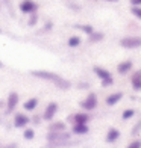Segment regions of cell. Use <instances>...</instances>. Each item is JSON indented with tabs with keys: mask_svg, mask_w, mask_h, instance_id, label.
<instances>
[{
	"mask_svg": "<svg viewBox=\"0 0 141 148\" xmlns=\"http://www.w3.org/2000/svg\"><path fill=\"white\" fill-rule=\"evenodd\" d=\"M129 3L132 6H141V0H129Z\"/></svg>",
	"mask_w": 141,
	"mask_h": 148,
	"instance_id": "83f0119b",
	"label": "cell"
},
{
	"mask_svg": "<svg viewBox=\"0 0 141 148\" xmlns=\"http://www.w3.org/2000/svg\"><path fill=\"white\" fill-rule=\"evenodd\" d=\"M0 148H2V144H0Z\"/></svg>",
	"mask_w": 141,
	"mask_h": 148,
	"instance_id": "e575fe53",
	"label": "cell"
},
{
	"mask_svg": "<svg viewBox=\"0 0 141 148\" xmlns=\"http://www.w3.org/2000/svg\"><path fill=\"white\" fill-rule=\"evenodd\" d=\"M122 98H123V92H112V94H109L108 97H106V100H105V103L108 104V106H115L117 103H120L122 101Z\"/></svg>",
	"mask_w": 141,
	"mask_h": 148,
	"instance_id": "8fae6325",
	"label": "cell"
},
{
	"mask_svg": "<svg viewBox=\"0 0 141 148\" xmlns=\"http://www.w3.org/2000/svg\"><path fill=\"white\" fill-rule=\"evenodd\" d=\"M37 106H38V98H35V97L29 98L28 101H24V109L26 110H33Z\"/></svg>",
	"mask_w": 141,
	"mask_h": 148,
	"instance_id": "d6986e66",
	"label": "cell"
},
{
	"mask_svg": "<svg viewBox=\"0 0 141 148\" xmlns=\"http://www.w3.org/2000/svg\"><path fill=\"white\" fill-rule=\"evenodd\" d=\"M127 148H141V140H138V139L132 140V142L127 145Z\"/></svg>",
	"mask_w": 141,
	"mask_h": 148,
	"instance_id": "484cf974",
	"label": "cell"
},
{
	"mask_svg": "<svg viewBox=\"0 0 141 148\" xmlns=\"http://www.w3.org/2000/svg\"><path fill=\"white\" fill-rule=\"evenodd\" d=\"M131 14L135 18L141 20V6H131Z\"/></svg>",
	"mask_w": 141,
	"mask_h": 148,
	"instance_id": "44dd1931",
	"label": "cell"
},
{
	"mask_svg": "<svg viewBox=\"0 0 141 148\" xmlns=\"http://www.w3.org/2000/svg\"><path fill=\"white\" fill-rule=\"evenodd\" d=\"M56 112H58V103L50 101L49 104L46 106V109H44L43 119H46V121H52V119H53V116L56 115Z\"/></svg>",
	"mask_w": 141,
	"mask_h": 148,
	"instance_id": "52a82bcc",
	"label": "cell"
},
{
	"mask_svg": "<svg viewBox=\"0 0 141 148\" xmlns=\"http://www.w3.org/2000/svg\"><path fill=\"white\" fill-rule=\"evenodd\" d=\"M118 138H120V132L115 129V127H111V129L108 130V133H106V142L112 144V142H115Z\"/></svg>",
	"mask_w": 141,
	"mask_h": 148,
	"instance_id": "5bb4252c",
	"label": "cell"
},
{
	"mask_svg": "<svg viewBox=\"0 0 141 148\" xmlns=\"http://www.w3.org/2000/svg\"><path fill=\"white\" fill-rule=\"evenodd\" d=\"M2 66H3V62H2V60H0V68H2Z\"/></svg>",
	"mask_w": 141,
	"mask_h": 148,
	"instance_id": "1f68e13d",
	"label": "cell"
},
{
	"mask_svg": "<svg viewBox=\"0 0 141 148\" xmlns=\"http://www.w3.org/2000/svg\"><path fill=\"white\" fill-rule=\"evenodd\" d=\"M18 9H20V12H21V14L30 15V14H35V12H37L38 5L33 2V0H21V2H20V5H18Z\"/></svg>",
	"mask_w": 141,
	"mask_h": 148,
	"instance_id": "5b68a950",
	"label": "cell"
},
{
	"mask_svg": "<svg viewBox=\"0 0 141 148\" xmlns=\"http://www.w3.org/2000/svg\"><path fill=\"white\" fill-rule=\"evenodd\" d=\"M70 119L73 121V124H88L90 121V115L88 113H75L73 116H70Z\"/></svg>",
	"mask_w": 141,
	"mask_h": 148,
	"instance_id": "7c38bea8",
	"label": "cell"
},
{
	"mask_svg": "<svg viewBox=\"0 0 141 148\" xmlns=\"http://www.w3.org/2000/svg\"><path fill=\"white\" fill-rule=\"evenodd\" d=\"M77 27L82 30L84 33H86V35H91V33L94 32V27L90 26V24H80V26H77Z\"/></svg>",
	"mask_w": 141,
	"mask_h": 148,
	"instance_id": "ffe728a7",
	"label": "cell"
},
{
	"mask_svg": "<svg viewBox=\"0 0 141 148\" xmlns=\"http://www.w3.org/2000/svg\"><path fill=\"white\" fill-rule=\"evenodd\" d=\"M131 85L135 91H141V70L135 71L131 76Z\"/></svg>",
	"mask_w": 141,
	"mask_h": 148,
	"instance_id": "4fadbf2b",
	"label": "cell"
},
{
	"mask_svg": "<svg viewBox=\"0 0 141 148\" xmlns=\"http://www.w3.org/2000/svg\"><path fill=\"white\" fill-rule=\"evenodd\" d=\"M140 130H141V121H138V123H137L135 129H133V133H138Z\"/></svg>",
	"mask_w": 141,
	"mask_h": 148,
	"instance_id": "f1b7e54d",
	"label": "cell"
},
{
	"mask_svg": "<svg viewBox=\"0 0 141 148\" xmlns=\"http://www.w3.org/2000/svg\"><path fill=\"white\" fill-rule=\"evenodd\" d=\"M99 104V100H97V95L94 92H90L88 95H86L82 101H80V107H82L84 110L90 112V110H94Z\"/></svg>",
	"mask_w": 141,
	"mask_h": 148,
	"instance_id": "277c9868",
	"label": "cell"
},
{
	"mask_svg": "<svg viewBox=\"0 0 141 148\" xmlns=\"http://www.w3.org/2000/svg\"><path fill=\"white\" fill-rule=\"evenodd\" d=\"M30 123V119L24 115V113H17V115L14 116V125L17 127V129H23V127H26Z\"/></svg>",
	"mask_w": 141,
	"mask_h": 148,
	"instance_id": "9c48e42d",
	"label": "cell"
},
{
	"mask_svg": "<svg viewBox=\"0 0 141 148\" xmlns=\"http://www.w3.org/2000/svg\"><path fill=\"white\" fill-rule=\"evenodd\" d=\"M65 130V124L62 121H56V123H52L49 125V132H64Z\"/></svg>",
	"mask_w": 141,
	"mask_h": 148,
	"instance_id": "e0dca14e",
	"label": "cell"
},
{
	"mask_svg": "<svg viewBox=\"0 0 141 148\" xmlns=\"http://www.w3.org/2000/svg\"><path fill=\"white\" fill-rule=\"evenodd\" d=\"M132 68H133V62L129 59H126L117 65V73L118 74H127L129 71H132Z\"/></svg>",
	"mask_w": 141,
	"mask_h": 148,
	"instance_id": "30bf717a",
	"label": "cell"
},
{
	"mask_svg": "<svg viewBox=\"0 0 141 148\" xmlns=\"http://www.w3.org/2000/svg\"><path fill=\"white\" fill-rule=\"evenodd\" d=\"M73 133L75 134H86L90 132L88 124H73Z\"/></svg>",
	"mask_w": 141,
	"mask_h": 148,
	"instance_id": "9a60e30c",
	"label": "cell"
},
{
	"mask_svg": "<svg viewBox=\"0 0 141 148\" xmlns=\"http://www.w3.org/2000/svg\"><path fill=\"white\" fill-rule=\"evenodd\" d=\"M30 74H32L33 77H38V79H41V80H46V82H52L53 85L56 86V88L62 89V91H67V89L71 88V83L68 82V80L64 79V77H61L59 74L53 73V71H47V70H33V71H30Z\"/></svg>",
	"mask_w": 141,
	"mask_h": 148,
	"instance_id": "6da1fadb",
	"label": "cell"
},
{
	"mask_svg": "<svg viewBox=\"0 0 141 148\" xmlns=\"http://www.w3.org/2000/svg\"><path fill=\"white\" fill-rule=\"evenodd\" d=\"M80 42H82V39H80V36H77V35L70 36V38H68V41H67L68 47H71V49H76V47H79Z\"/></svg>",
	"mask_w": 141,
	"mask_h": 148,
	"instance_id": "ac0fdd59",
	"label": "cell"
},
{
	"mask_svg": "<svg viewBox=\"0 0 141 148\" xmlns=\"http://www.w3.org/2000/svg\"><path fill=\"white\" fill-rule=\"evenodd\" d=\"M18 100H20V97H18L17 92H9L8 100H6V112L11 113L12 110H14L17 107V104H18Z\"/></svg>",
	"mask_w": 141,
	"mask_h": 148,
	"instance_id": "ba28073f",
	"label": "cell"
},
{
	"mask_svg": "<svg viewBox=\"0 0 141 148\" xmlns=\"http://www.w3.org/2000/svg\"><path fill=\"white\" fill-rule=\"evenodd\" d=\"M2 148H18V145L17 144H8V145H5Z\"/></svg>",
	"mask_w": 141,
	"mask_h": 148,
	"instance_id": "f546056e",
	"label": "cell"
},
{
	"mask_svg": "<svg viewBox=\"0 0 141 148\" xmlns=\"http://www.w3.org/2000/svg\"><path fill=\"white\" fill-rule=\"evenodd\" d=\"M105 2H108V3H117L118 0H105Z\"/></svg>",
	"mask_w": 141,
	"mask_h": 148,
	"instance_id": "4dcf8cb0",
	"label": "cell"
},
{
	"mask_svg": "<svg viewBox=\"0 0 141 148\" xmlns=\"http://www.w3.org/2000/svg\"><path fill=\"white\" fill-rule=\"evenodd\" d=\"M0 8H2V3H0Z\"/></svg>",
	"mask_w": 141,
	"mask_h": 148,
	"instance_id": "836d02e7",
	"label": "cell"
},
{
	"mask_svg": "<svg viewBox=\"0 0 141 148\" xmlns=\"http://www.w3.org/2000/svg\"><path fill=\"white\" fill-rule=\"evenodd\" d=\"M47 140L49 144L52 142H65V140H70V133L64 132H49L47 133Z\"/></svg>",
	"mask_w": 141,
	"mask_h": 148,
	"instance_id": "8992f818",
	"label": "cell"
},
{
	"mask_svg": "<svg viewBox=\"0 0 141 148\" xmlns=\"http://www.w3.org/2000/svg\"><path fill=\"white\" fill-rule=\"evenodd\" d=\"M103 38H105V33H103V32L94 30L91 35H88V41H90V42H100Z\"/></svg>",
	"mask_w": 141,
	"mask_h": 148,
	"instance_id": "2e32d148",
	"label": "cell"
},
{
	"mask_svg": "<svg viewBox=\"0 0 141 148\" xmlns=\"http://www.w3.org/2000/svg\"><path fill=\"white\" fill-rule=\"evenodd\" d=\"M38 23V14L35 12V14H30V17H29V20H28V26H30V27H33Z\"/></svg>",
	"mask_w": 141,
	"mask_h": 148,
	"instance_id": "603a6c76",
	"label": "cell"
},
{
	"mask_svg": "<svg viewBox=\"0 0 141 148\" xmlns=\"http://www.w3.org/2000/svg\"><path fill=\"white\" fill-rule=\"evenodd\" d=\"M0 33H2V27H0Z\"/></svg>",
	"mask_w": 141,
	"mask_h": 148,
	"instance_id": "d6a6232c",
	"label": "cell"
},
{
	"mask_svg": "<svg viewBox=\"0 0 141 148\" xmlns=\"http://www.w3.org/2000/svg\"><path fill=\"white\" fill-rule=\"evenodd\" d=\"M93 71L100 79L102 86H111V85H114V77H112V74L109 73V70L103 68V66H94Z\"/></svg>",
	"mask_w": 141,
	"mask_h": 148,
	"instance_id": "7a4b0ae2",
	"label": "cell"
},
{
	"mask_svg": "<svg viewBox=\"0 0 141 148\" xmlns=\"http://www.w3.org/2000/svg\"><path fill=\"white\" fill-rule=\"evenodd\" d=\"M0 3L5 5L6 8H8V11H9L11 15H14V9H12V0H0Z\"/></svg>",
	"mask_w": 141,
	"mask_h": 148,
	"instance_id": "cb8c5ba5",
	"label": "cell"
},
{
	"mask_svg": "<svg viewBox=\"0 0 141 148\" xmlns=\"http://www.w3.org/2000/svg\"><path fill=\"white\" fill-rule=\"evenodd\" d=\"M52 27H53V23H52V21H47V23L44 24V27H43L41 32H49V30H52Z\"/></svg>",
	"mask_w": 141,
	"mask_h": 148,
	"instance_id": "4316f807",
	"label": "cell"
},
{
	"mask_svg": "<svg viewBox=\"0 0 141 148\" xmlns=\"http://www.w3.org/2000/svg\"><path fill=\"white\" fill-rule=\"evenodd\" d=\"M23 136H24L26 139H29V140H30V139L35 138V132H33L32 129H26V130H24V133H23Z\"/></svg>",
	"mask_w": 141,
	"mask_h": 148,
	"instance_id": "d4e9b609",
	"label": "cell"
},
{
	"mask_svg": "<svg viewBox=\"0 0 141 148\" xmlns=\"http://www.w3.org/2000/svg\"><path fill=\"white\" fill-rule=\"evenodd\" d=\"M133 115H135V110L133 109H124L123 113H122V118L123 119H131V118H133Z\"/></svg>",
	"mask_w": 141,
	"mask_h": 148,
	"instance_id": "7402d4cb",
	"label": "cell"
},
{
	"mask_svg": "<svg viewBox=\"0 0 141 148\" xmlns=\"http://www.w3.org/2000/svg\"><path fill=\"white\" fill-rule=\"evenodd\" d=\"M120 45H122L123 49H127V50L140 49L141 47V36H133V35L124 36V38L120 39Z\"/></svg>",
	"mask_w": 141,
	"mask_h": 148,
	"instance_id": "3957f363",
	"label": "cell"
}]
</instances>
